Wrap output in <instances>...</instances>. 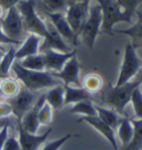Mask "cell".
Listing matches in <instances>:
<instances>
[{
    "label": "cell",
    "mask_w": 142,
    "mask_h": 150,
    "mask_svg": "<svg viewBox=\"0 0 142 150\" xmlns=\"http://www.w3.org/2000/svg\"><path fill=\"white\" fill-rule=\"evenodd\" d=\"M23 21L25 30L28 33H35L45 39L40 46V52L47 49H56L62 52H70L71 48L64 42L62 37L58 33L51 22H46L37 13L36 0H21L17 5Z\"/></svg>",
    "instance_id": "1"
},
{
    "label": "cell",
    "mask_w": 142,
    "mask_h": 150,
    "mask_svg": "<svg viewBox=\"0 0 142 150\" xmlns=\"http://www.w3.org/2000/svg\"><path fill=\"white\" fill-rule=\"evenodd\" d=\"M11 70L17 79L20 81V83H22L25 88L30 91L39 92L42 89H50L54 86L62 85V82L58 78H56L50 71H36L26 69L19 64L18 60L13 62Z\"/></svg>",
    "instance_id": "2"
},
{
    "label": "cell",
    "mask_w": 142,
    "mask_h": 150,
    "mask_svg": "<svg viewBox=\"0 0 142 150\" xmlns=\"http://www.w3.org/2000/svg\"><path fill=\"white\" fill-rule=\"evenodd\" d=\"M102 10L101 30L109 36H113V27L118 22L132 23L133 13L126 12L117 2V0H95Z\"/></svg>",
    "instance_id": "3"
},
{
    "label": "cell",
    "mask_w": 142,
    "mask_h": 150,
    "mask_svg": "<svg viewBox=\"0 0 142 150\" xmlns=\"http://www.w3.org/2000/svg\"><path fill=\"white\" fill-rule=\"evenodd\" d=\"M139 86H141V83L137 80L129 81L119 87L110 86L105 97V101L109 106L113 108V110L118 115H121L122 117H124L126 116L124 110L126 105L131 100L132 91Z\"/></svg>",
    "instance_id": "4"
},
{
    "label": "cell",
    "mask_w": 142,
    "mask_h": 150,
    "mask_svg": "<svg viewBox=\"0 0 142 150\" xmlns=\"http://www.w3.org/2000/svg\"><path fill=\"white\" fill-rule=\"evenodd\" d=\"M101 25H102V10L100 5L98 2L90 5L88 19L79 33L84 45L90 50H92L95 47V39L101 30Z\"/></svg>",
    "instance_id": "5"
},
{
    "label": "cell",
    "mask_w": 142,
    "mask_h": 150,
    "mask_svg": "<svg viewBox=\"0 0 142 150\" xmlns=\"http://www.w3.org/2000/svg\"><path fill=\"white\" fill-rule=\"evenodd\" d=\"M141 66V59L137 54L136 48L132 46L131 42L126 43V49H124L123 61H122V66L121 69H120L119 77H118V80L116 82V87H119L121 85H124L126 82L131 81L132 78H134L137 76Z\"/></svg>",
    "instance_id": "6"
},
{
    "label": "cell",
    "mask_w": 142,
    "mask_h": 150,
    "mask_svg": "<svg viewBox=\"0 0 142 150\" xmlns=\"http://www.w3.org/2000/svg\"><path fill=\"white\" fill-rule=\"evenodd\" d=\"M0 25L2 28V31L5 32L7 37H9L12 40H16L19 42H22V38L25 37V27L22 21V16L20 11L18 10L17 6L8 9L6 15L0 19Z\"/></svg>",
    "instance_id": "7"
},
{
    "label": "cell",
    "mask_w": 142,
    "mask_h": 150,
    "mask_svg": "<svg viewBox=\"0 0 142 150\" xmlns=\"http://www.w3.org/2000/svg\"><path fill=\"white\" fill-rule=\"evenodd\" d=\"M39 96V92L30 91L23 87L17 96L7 99V101L12 108V115L16 117L17 120H21L23 118V116L33 107Z\"/></svg>",
    "instance_id": "8"
},
{
    "label": "cell",
    "mask_w": 142,
    "mask_h": 150,
    "mask_svg": "<svg viewBox=\"0 0 142 150\" xmlns=\"http://www.w3.org/2000/svg\"><path fill=\"white\" fill-rule=\"evenodd\" d=\"M90 1L91 0L83 1V2H70L68 9L64 13L66 19L70 25L71 29L78 36L89 16Z\"/></svg>",
    "instance_id": "9"
},
{
    "label": "cell",
    "mask_w": 142,
    "mask_h": 150,
    "mask_svg": "<svg viewBox=\"0 0 142 150\" xmlns=\"http://www.w3.org/2000/svg\"><path fill=\"white\" fill-rule=\"evenodd\" d=\"M45 15L48 17L49 21L53 25L58 33L62 37L63 40H67L72 46H78V35H76L71 29L70 25L66 19V15L63 12H48L45 11Z\"/></svg>",
    "instance_id": "10"
},
{
    "label": "cell",
    "mask_w": 142,
    "mask_h": 150,
    "mask_svg": "<svg viewBox=\"0 0 142 150\" xmlns=\"http://www.w3.org/2000/svg\"><path fill=\"white\" fill-rule=\"evenodd\" d=\"M17 127H18V141L21 150H39L40 146L46 142V140L52 131V128H49L41 134H29L22 128L19 120H17Z\"/></svg>",
    "instance_id": "11"
},
{
    "label": "cell",
    "mask_w": 142,
    "mask_h": 150,
    "mask_svg": "<svg viewBox=\"0 0 142 150\" xmlns=\"http://www.w3.org/2000/svg\"><path fill=\"white\" fill-rule=\"evenodd\" d=\"M51 74L56 78H58L63 85L81 87V81L79 79L80 64L78 59L76 58V56L66 62V64L63 66L61 71H59V72H51Z\"/></svg>",
    "instance_id": "12"
},
{
    "label": "cell",
    "mask_w": 142,
    "mask_h": 150,
    "mask_svg": "<svg viewBox=\"0 0 142 150\" xmlns=\"http://www.w3.org/2000/svg\"><path fill=\"white\" fill-rule=\"evenodd\" d=\"M42 54L46 60V70L50 72H59L61 71L66 62L76 56L77 50L72 49L70 52H62L56 49H47Z\"/></svg>",
    "instance_id": "13"
},
{
    "label": "cell",
    "mask_w": 142,
    "mask_h": 150,
    "mask_svg": "<svg viewBox=\"0 0 142 150\" xmlns=\"http://www.w3.org/2000/svg\"><path fill=\"white\" fill-rule=\"evenodd\" d=\"M45 103H46V96H45V93H41L37 99V101L35 102L33 107L23 116V118L19 120L22 128L26 131H28L29 134H37L39 127H40V123L38 120V112Z\"/></svg>",
    "instance_id": "14"
},
{
    "label": "cell",
    "mask_w": 142,
    "mask_h": 150,
    "mask_svg": "<svg viewBox=\"0 0 142 150\" xmlns=\"http://www.w3.org/2000/svg\"><path fill=\"white\" fill-rule=\"evenodd\" d=\"M87 122L90 125L91 127H93L95 130H98L105 139L110 142L112 146L113 150H119V146H118V140L116 138V132L114 129H112L110 126H108L105 122H103L98 116H93V117H82V118L78 119V122Z\"/></svg>",
    "instance_id": "15"
},
{
    "label": "cell",
    "mask_w": 142,
    "mask_h": 150,
    "mask_svg": "<svg viewBox=\"0 0 142 150\" xmlns=\"http://www.w3.org/2000/svg\"><path fill=\"white\" fill-rule=\"evenodd\" d=\"M42 38L35 33H28L25 41L20 45V48L16 50V59L21 60L28 56L40 52V43Z\"/></svg>",
    "instance_id": "16"
},
{
    "label": "cell",
    "mask_w": 142,
    "mask_h": 150,
    "mask_svg": "<svg viewBox=\"0 0 142 150\" xmlns=\"http://www.w3.org/2000/svg\"><path fill=\"white\" fill-rule=\"evenodd\" d=\"M63 86H64V105H74L82 100H91L92 95H90L88 91L84 90L82 87L70 86V85H63Z\"/></svg>",
    "instance_id": "17"
},
{
    "label": "cell",
    "mask_w": 142,
    "mask_h": 150,
    "mask_svg": "<svg viewBox=\"0 0 142 150\" xmlns=\"http://www.w3.org/2000/svg\"><path fill=\"white\" fill-rule=\"evenodd\" d=\"M46 96V102H48L52 109H61L64 106V86L58 85L54 86L45 93Z\"/></svg>",
    "instance_id": "18"
},
{
    "label": "cell",
    "mask_w": 142,
    "mask_h": 150,
    "mask_svg": "<svg viewBox=\"0 0 142 150\" xmlns=\"http://www.w3.org/2000/svg\"><path fill=\"white\" fill-rule=\"evenodd\" d=\"M117 134L123 147H126L131 141L133 137V125H132L131 119L128 116L120 118V121L117 127Z\"/></svg>",
    "instance_id": "19"
},
{
    "label": "cell",
    "mask_w": 142,
    "mask_h": 150,
    "mask_svg": "<svg viewBox=\"0 0 142 150\" xmlns=\"http://www.w3.org/2000/svg\"><path fill=\"white\" fill-rule=\"evenodd\" d=\"M138 21L134 26L128 29H121V30H117L119 33H123L126 36H129L132 40V46L134 48L137 47H142V12L138 11Z\"/></svg>",
    "instance_id": "20"
},
{
    "label": "cell",
    "mask_w": 142,
    "mask_h": 150,
    "mask_svg": "<svg viewBox=\"0 0 142 150\" xmlns=\"http://www.w3.org/2000/svg\"><path fill=\"white\" fill-rule=\"evenodd\" d=\"M0 89L4 98L10 99L19 93V91L21 90V83L17 78L8 77L0 80Z\"/></svg>",
    "instance_id": "21"
},
{
    "label": "cell",
    "mask_w": 142,
    "mask_h": 150,
    "mask_svg": "<svg viewBox=\"0 0 142 150\" xmlns=\"http://www.w3.org/2000/svg\"><path fill=\"white\" fill-rule=\"evenodd\" d=\"M81 87L87 90L90 95H95L102 89L103 87V79L98 74H89L84 77L81 81Z\"/></svg>",
    "instance_id": "22"
},
{
    "label": "cell",
    "mask_w": 142,
    "mask_h": 150,
    "mask_svg": "<svg viewBox=\"0 0 142 150\" xmlns=\"http://www.w3.org/2000/svg\"><path fill=\"white\" fill-rule=\"evenodd\" d=\"M18 61L26 69L36 70V71L46 70V60H45V56H43L42 52H39L37 54H32V56H28L26 58L18 60Z\"/></svg>",
    "instance_id": "23"
},
{
    "label": "cell",
    "mask_w": 142,
    "mask_h": 150,
    "mask_svg": "<svg viewBox=\"0 0 142 150\" xmlns=\"http://www.w3.org/2000/svg\"><path fill=\"white\" fill-rule=\"evenodd\" d=\"M95 110H97V116L105 122L108 126H110L112 129H117L118 123L120 121V116L113 110V109H107V108L100 107L95 105Z\"/></svg>",
    "instance_id": "24"
},
{
    "label": "cell",
    "mask_w": 142,
    "mask_h": 150,
    "mask_svg": "<svg viewBox=\"0 0 142 150\" xmlns=\"http://www.w3.org/2000/svg\"><path fill=\"white\" fill-rule=\"evenodd\" d=\"M133 125V137L131 141L123 150H141L142 149V119L131 120Z\"/></svg>",
    "instance_id": "25"
},
{
    "label": "cell",
    "mask_w": 142,
    "mask_h": 150,
    "mask_svg": "<svg viewBox=\"0 0 142 150\" xmlns=\"http://www.w3.org/2000/svg\"><path fill=\"white\" fill-rule=\"evenodd\" d=\"M16 60V49L13 47V45H9L8 50L0 59V69L6 77H10L11 67Z\"/></svg>",
    "instance_id": "26"
},
{
    "label": "cell",
    "mask_w": 142,
    "mask_h": 150,
    "mask_svg": "<svg viewBox=\"0 0 142 150\" xmlns=\"http://www.w3.org/2000/svg\"><path fill=\"white\" fill-rule=\"evenodd\" d=\"M71 113H78L82 115L84 117H93L97 116V110H95V105L91 100H82L77 103H74L70 109Z\"/></svg>",
    "instance_id": "27"
},
{
    "label": "cell",
    "mask_w": 142,
    "mask_h": 150,
    "mask_svg": "<svg viewBox=\"0 0 142 150\" xmlns=\"http://www.w3.org/2000/svg\"><path fill=\"white\" fill-rule=\"evenodd\" d=\"M45 11L48 12H63L68 9L71 0H41Z\"/></svg>",
    "instance_id": "28"
},
{
    "label": "cell",
    "mask_w": 142,
    "mask_h": 150,
    "mask_svg": "<svg viewBox=\"0 0 142 150\" xmlns=\"http://www.w3.org/2000/svg\"><path fill=\"white\" fill-rule=\"evenodd\" d=\"M134 116L137 119H142V89L141 86L137 87L134 90L132 91L131 100Z\"/></svg>",
    "instance_id": "29"
},
{
    "label": "cell",
    "mask_w": 142,
    "mask_h": 150,
    "mask_svg": "<svg viewBox=\"0 0 142 150\" xmlns=\"http://www.w3.org/2000/svg\"><path fill=\"white\" fill-rule=\"evenodd\" d=\"M53 117V109L52 107L46 102L39 110L38 112V120L40 125H49V123L52 121Z\"/></svg>",
    "instance_id": "30"
},
{
    "label": "cell",
    "mask_w": 142,
    "mask_h": 150,
    "mask_svg": "<svg viewBox=\"0 0 142 150\" xmlns=\"http://www.w3.org/2000/svg\"><path fill=\"white\" fill-rule=\"evenodd\" d=\"M71 137H72V134H66V136H63L62 138H60V139H58V140H53V141L47 142L46 145L42 147L41 150H59L60 147H61L67 140L70 139Z\"/></svg>",
    "instance_id": "31"
},
{
    "label": "cell",
    "mask_w": 142,
    "mask_h": 150,
    "mask_svg": "<svg viewBox=\"0 0 142 150\" xmlns=\"http://www.w3.org/2000/svg\"><path fill=\"white\" fill-rule=\"evenodd\" d=\"M142 0H117V2L122 9L126 12H131V13H136V8L137 6L141 2Z\"/></svg>",
    "instance_id": "32"
},
{
    "label": "cell",
    "mask_w": 142,
    "mask_h": 150,
    "mask_svg": "<svg viewBox=\"0 0 142 150\" xmlns=\"http://www.w3.org/2000/svg\"><path fill=\"white\" fill-rule=\"evenodd\" d=\"M2 150H21L18 139L15 138L13 136H8V138L5 141Z\"/></svg>",
    "instance_id": "33"
},
{
    "label": "cell",
    "mask_w": 142,
    "mask_h": 150,
    "mask_svg": "<svg viewBox=\"0 0 142 150\" xmlns=\"http://www.w3.org/2000/svg\"><path fill=\"white\" fill-rule=\"evenodd\" d=\"M12 116V108L7 101H0V119L10 118Z\"/></svg>",
    "instance_id": "34"
},
{
    "label": "cell",
    "mask_w": 142,
    "mask_h": 150,
    "mask_svg": "<svg viewBox=\"0 0 142 150\" xmlns=\"http://www.w3.org/2000/svg\"><path fill=\"white\" fill-rule=\"evenodd\" d=\"M22 42L16 41V40H12L9 37H7L5 35V32L2 31V28L0 25V45H17V46H20Z\"/></svg>",
    "instance_id": "35"
},
{
    "label": "cell",
    "mask_w": 142,
    "mask_h": 150,
    "mask_svg": "<svg viewBox=\"0 0 142 150\" xmlns=\"http://www.w3.org/2000/svg\"><path fill=\"white\" fill-rule=\"evenodd\" d=\"M9 136V126H4L0 128V150H2L4 145H5L6 139Z\"/></svg>",
    "instance_id": "36"
},
{
    "label": "cell",
    "mask_w": 142,
    "mask_h": 150,
    "mask_svg": "<svg viewBox=\"0 0 142 150\" xmlns=\"http://www.w3.org/2000/svg\"><path fill=\"white\" fill-rule=\"evenodd\" d=\"M21 0H0V6L2 7V9L7 11L8 9H10L12 7L17 6Z\"/></svg>",
    "instance_id": "37"
},
{
    "label": "cell",
    "mask_w": 142,
    "mask_h": 150,
    "mask_svg": "<svg viewBox=\"0 0 142 150\" xmlns=\"http://www.w3.org/2000/svg\"><path fill=\"white\" fill-rule=\"evenodd\" d=\"M136 80L139 81L142 86V66H141V68H140V70H139V72L137 74V76H136Z\"/></svg>",
    "instance_id": "38"
},
{
    "label": "cell",
    "mask_w": 142,
    "mask_h": 150,
    "mask_svg": "<svg viewBox=\"0 0 142 150\" xmlns=\"http://www.w3.org/2000/svg\"><path fill=\"white\" fill-rule=\"evenodd\" d=\"M4 15H5V10H4V9H2V7L0 6V19L4 17Z\"/></svg>",
    "instance_id": "39"
},
{
    "label": "cell",
    "mask_w": 142,
    "mask_h": 150,
    "mask_svg": "<svg viewBox=\"0 0 142 150\" xmlns=\"http://www.w3.org/2000/svg\"><path fill=\"white\" fill-rule=\"evenodd\" d=\"M5 78H8V77H6L4 74H2V71H1V69H0V80L1 79H5Z\"/></svg>",
    "instance_id": "40"
},
{
    "label": "cell",
    "mask_w": 142,
    "mask_h": 150,
    "mask_svg": "<svg viewBox=\"0 0 142 150\" xmlns=\"http://www.w3.org/2000/svg\"><path fill=\"white\" fill-rule=\"evenodd\" d=\"M83 1H89V0H71V2H83Z\"/></svg>",
    "instance_id": "41"
},
{
    "label": "cell",
    "mask_w": 142,
    "mask_h": 150,
    "mask_svg": "<svg viewBox=\"0 0 142 150\" xmlns=\"http://www.w3.org/2000/svg\"><path fill=\"white\" fill-rule=\"evenodd\" d=\"M4 54H5V49H0V59H1V57L4 56Z\"/></svg>",
    "instance_id": "42"
},
{
    "label": "cell",
    "mask_w": 142,
    "mask_h": 150,
    "mask_svg": "<svg viewBox=\"0 0 142 150\" xmlns=\"http://www.w3.org/2000/svg\"><path fill=\"white\" fill-rule=\"evenodd\" d=\"M0 97H2V92H1V89H0Z\"/></svg>",
    "instance_id": "43"
},
{
    "label": "cell",
    "mask_w": 142,
    "mask_h": 150,
    "mask_svg": "<svg viewBox=\"0 0 142 150\" xmlns=\"http://www.w3.org/2000/svg\"><path fill=\"white\" fill-rule=\"evenodd\" d=\"M141 150H142V149H141Z\"/></svg>",
    "instance_id": "44"
}]
</instances>
